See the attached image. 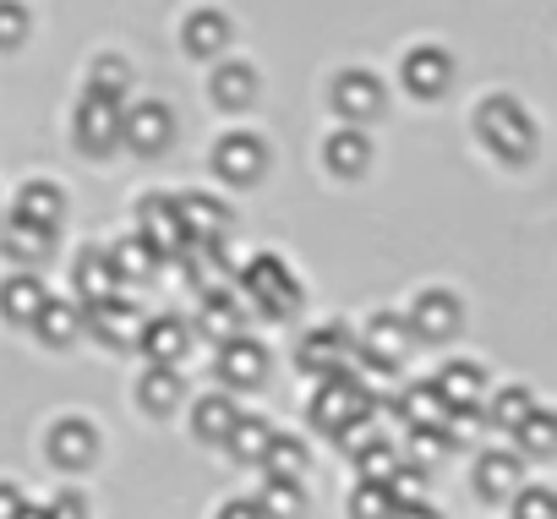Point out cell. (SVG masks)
<instances>
[{
	"mask_svg": "<svg viewBox=\"0 0 557 519\" xmlns=\"http://www.w3.org/2000/svg\"><path fill=\"white\" fill-rule=\"evenodd\" d=\"M137 345H143V356H148V361L175 367V361L186 356V345H191V329H186L181 318H148V323L137 329Z\"/></svg>",
	"mask_w": 557,
	"mask_h": 519,
	"instance_id": "obj_17",
	"label": "cell"
},
{
	"mask_svg": "<svg viewBox=\"0 0 557 519\" xmlns=\"http://www.w3.org/2000/svg\"><path fill=\"white\" fill-rule=\"evenodd\" d=\"M356 465H361V481H388V475H394V465H399V454L377 437V443H367V448L356 454Z\"/></svg>",
	"mask_w": 557,
	"mask_h": 519,
	"instance_id": "obj_41",
	"label": "cell"
},
{
	"mask_svg": "<svg viewBox=\"0 0 557 519\" xmlns=\"http://www.w3.org/2000/svg\"><path fill=\"white\" fill-rule=\"evenodd\" d=\"M377 405H372V388L345 367V372H329V378H318V399H312V421L323 427V432H339L345 421H356V416H372Z\"/></svg>",
	"mask_w": 557,
	"mask_h": 519,
	"instance_id": "obj_2",
	"label": "cell"
},
{
	"mask_svg": "<svg viewBox=\"0 0 557 519\" xmlns=\"http://www.w3.org/2000/svg\"><path fill=\"white\" fill-rule=\"evenodd\" d=\"M530 410H535V394H530V388H503V394L492 399V427L513 432V427H519Z\"/></svg>",
	"mask_w": 557,
	"mask_h": 519,
	"instance_id": "obj_38",
	"label": "cell"
},
{
	"mask_svg": "<svg viewBox=\"0 0 557 519\" xmlns=\"http://www.w3.org/2000/svg\"><path fill=\"white\" fill-rule=\"evenodd\" d=\"M72 126H77V143L88 148V153H110L115 143H121V99H110V94H83L77 99V115H72Z\"/></svg>",
	"mask_w": 557,
	"mask_h": 519,
	"instance_id": "obj_4",
	"label": "cell"
},
{
	"mask_svg": "<svg viewBox=\"0 0 557 519\" xmlns=\"http://www.w3.org/2000/svg\"><path fill=\"white\" fill-rule=\"evenodd\" d=\"M94 454H99V427L94 421L66 416V421L50 427V459L61 470H83V465H94Z\"/></svg>",
	"mask_w": 557,
	"mask_h": 519,
	"instance_id": "obj_11",
	"label": "cell"
},
{
	"mask_svg": "<svg viewBox=\"0 0 557 519\" xmlns=\"http://www.w3.org/2000/svg\"><path fill=\"white\" fill-rule=\"evenodd\" d=\"M437 394L448 399V410H475L486 399V372L475 361H448L437 378Z\"/></svg>",
	"mask_w": 557,
	"mask_h": 519,
	"instance_id": "obj_19",
	"label": "cell"
},
{
	"mask_svg": "<svg viewBox=\"0 0 557 519\" xmlns=\"http://www.w3.org/2000/svg\"><path fill=\"white\" fill-rule=\"evenodd\" d=\"M448 77H454L448 50H437V45H416V50L405 55V88H410V94L437 99V94L448 88Z\"/></svg>",
	"mask_w": 557,
	"mask_h": 519,
	"instance_id": "obj_12",
	"label": "cell"
},
{
	"mask_svg": "<svg viewBox=\"0 0 557 519\" xmlns=\"http://www.w3.org/2000/svg\"><path fill=\"white\" fill-rule=\"evenodd\" d=\"M235 399L230 394H208V399H197V410H191V432L202 437V443H224V432L235 427Z\"/></svg>",
	"mask_w": 557,
	"mask_h": 519,
	"instance_id": "obj_31",
	"label": "cell"
},
{
	"mask_svg": "<svg viewBox=\"0 0 557 519\" xmlns=\"http://www.w3.org/2000/svg\"><path fill=\"white\" fill-rule=\"evenodd\" d=\"M410 318H399V312H377L372 323H367V334H361V350L356 356H367V367H383V372H394L405 356H410Z\"/></svg>",
	"mask_w": 557,
	"mask_h": 519,
	"instance_id": "obj_6",
	"label": "cell"
},
{
	"mask_svg": "<svg viewBox=\"0 0 557 519\" xmlns=\"http://www.w3.org/2000/svg\"><path fill=\"white\" fill-rule=\"evenodd\" d=\"M17 519H50V514H45V508H28V503H23V508H17Z\"/></svg>",
	"mask_w": 557,
	"mask_h": 519,
	"instance_id": "obj_50",
	"label": "cell"
},
{
	"mask_svg": "<svg viewBox=\"0 0 557 519\" xmlns=\"http://www.w3.org/2000/svg\"><path fill=\"white\" fill-rule=\"evenodd\" d=\"M88 88H94V94H110V99H121V94L132 88V66H126L121 55H99V61H94V77H88Z\"/></svg>",
	"mask_w": 557,
	"mask_h": 519,
	"instance_id": "obj_37",
	"label": "cell"
},
{
	"mask_svg": "<svg viewBox=\"0 0 557 519\" xmlns=\"http://www.w3.org/2000/svg\"><path fill=\"white\" fill-rule=\"evenodd\" d=\"M83 329H88L99 345H137L143 312H137L132 301H115V291H110V296H99V301L83 307Z\"/></svg>",
	"mask_w": 557,
	"mask_h": 519,
	"instance_id": "obj_9",
	"label": "cell"
},
{
	"mask_svg": "<svg viewBox=\"0 0 557 519\" xmlns=\"http://www.w3.org/2000/svg\"><path fill=\"white\" fill-rule=\"evenodd\" d=\"M137 399H143V410H153V416H170V410L186 399V383H181V372H175V367L153 361V367L143 372V383H137Z\"/></svg>",
	"mask_w": 557,
	"mask_h": 519,
	"instance_id": "obj_21",
	"label": "cell"
},
{
	"mask_svg": "<svg viewBox=\"0 0 557 519\" xmlns=\"http://www.w3.org/2000/svg\"><path fill=\"white\" fill-rule=\"evenodd\" d=\"M72 285H77V301H83V307H88V301H99V296H110V291L121 285V280H115V269H110V251H99V246L77 251Z\"/></svg>",
	"mask_w": 557,
	"mask_h": 519,
	"instance_id": "obj_20",
	"label": "cell"
},
{
	"mask_svg": "<svg viewBox=\"0 0 557 519\" xmlns=\"http://www.w3.org/2000/svg\"><path fill=\"white\" fill-rule=\"evenodd\" d=\"M213 99H219L224 110H246V104L257 99V72L240 66V61L219 66V72H213Z\"/></svg>",
	"mask_w": 557,
	"mask_h": 519,
	"instance_id": "obj_32",
	"label": "cell"
},
{
	"mask_svg": "<svg viewBox=\"0 0 557 519\" xmlns=\"http://www.w3.org/2000/svg\"><path fill=\"white\" fill-rule=\"evenodd\" d=\"M28 7L23 0H0V50H12V45H23L28 39Z\"/></svg>",
	"mask_w": 557,
	"mask_h": 519,
	"instance_id": "obj_42",
	"label": "cell"
},
{
	"mask_svg": "<svg viewBox=\"0 0 557 519\" xmlns=\"http://www.w3.org/2000/svg\"><path fill=\"white\" fill-rule=\"evenodd\" d=\"M12 213H23V219H34V224H61L66 197H61L55 181H28V186L17 191V208H12Z\"/></svg>",
	"mask_w": 557,
	"mask_h": 519,
	"instance_id": "obj_26",
	"label": "cell"
},
{
	"mask_svg": "<svg viewBox=\"0 0 557 519\" xmlns=\"http://www.w3.org/2000/svg\"><path fill=\"white\" fill-rule=\"evenodd\" d=\"M0 246H7L17 263H45V257L55 251V224H34V219H23V213H12L7 224H0Z\"/></svg>",
	"mask_w": 557,
	"mask_h": 519,
	"instance_id": "obj_13",
	"label": "cell"
},
{
	"mask_svg": "<svg viewBox=\"0 0 557 519\" xmlns=\"http://www.w3.org/2000/svg\"><path fill=\"white\" fill-rule=\"evenodd\" d=\"M181 39H186V50H191V55H219V50L230 45V17H224V12H213V7H202V12H191V17H186Z\"/></svg>",
	"mask_w": 557,
	"mask_h": 519,
	"instance_id": "obj_24",
	"label": "cell"
},
{
	"mask_svg": "<svg viewBox=\"0 0 557 519\" xmlns=\"http://www.w3.org/2000/svg\"><path fill=\"white\" fill-rule=\"evenodd\" d=\"M170 137H175V115H170V104L143 99V104L121 110V143H126V148H137V153H159Z\"/></svg>",
	"mask_w": 557,
	"mask_h": 519,
	"instance_id": "obj_7",
	"label": "cell"
},
{
	"mask_svg": "<svg viewBox=\"0 0 557 519\" xmlns=\"http://www.w3.org/2000/svg\"><path fill=\"white\" fill-rule=\"evenodd\" d=\"M137 235L159 251V257H181L186 246H191V235H186V224H181V208H175V197H143V208H137Z\"/></svg>",
	"mask_w": 557,
	"mask_h": 519,
	"instance_id": "obj_5",
	"label": "cell"
},
{
	"mask_svg": "<svg viewBox=\"0 0 557 519\" xmlns=\"http://www.w3.org/2000/svg\"><path fill=\"white\" fill-rule=\"evenodd\" d=\"M350 356H356L350 334H345L339 323H329V329H312V334L301 339L296 367H301L307 378H329V372H345V367H350Z\"/></svg>",
	"mask_w": 557,
	"mask_h": 519,
	"instance_id": "obj_10",
	"label": "cell"
},
{
	"mask_svg": "<svg viewBox=\"0 0 557 519\" xmlns=\"http://www.w3.org/2000/svg\"><path fill=\"white\" fill-rule=\"evenodd\" d=\"M475 132H481V143H486L497 159H508V164H524V159L535 153V121H530V110H524L519 99H508V94H497V99L481 104Z\"/></svg>",
	"mask_w": 557,
	"mask_h": 519,
	"instance_id": "obj_1",
	"label": "cell"
},
{
	"mask_svg": "<svg viewBox=\"0 0 557 519\" xmlns=\"http://www.w3.org/2000/svg\"><path fill=\"white\" fill-rule=\"evenodd\" d=\"M323 159H329V170H339V175H361V170H367V159H372V143H367V132L345 126V132H334V137H329Z\"/></svg>",
	"mask_w": 557,
	"mask_h": 519,
	"instance_id": "obj_30",
	"label": "cell"
},
{
	"mask_svg": "<svg viewBox=\"0 0 557 519\" xmlns=\"http://www.w3.org/2000/svg\"><path fill=\"white\" fill-rule=\"evenodd\" d=\"M45 280L39 274H12L7 285H0V312H7L12 323H34V312L45 307Z\"/></svg>",
	"mask_w": 557,
	"mask_h": 519,
	"instance_id": "obj_23",
	"label": "cell"
},
{
	"mask_svg": "<svg viewBox=\"0 0 557 519\" xmlns=\"http://www.w3.org/2000/svg\"><path fill=\"white\" fill-rule=\"evenodd\" d=\"M213 164H219V175H224V181L251 186V181L268 170V143H262L257 132H224V137H219V148H213Z\"/></svg>",
	"mask_w": 557,
	"mask_h": 519,
	"instance_id": "obj_8",
	"label": "cell"
},
{
	"mask_svg": "<svg viewBox=\"0 0 557 519\" xmlns=\"http://www.w3.org/2000/svg\"><path fill=\"white\" fill-rule=\"evenodd\" d=\"M350 514H356V519H388V514H394L388 486H383V481H361L356 497H350Z\"/></svg>",
	"mask_w": 557,
	"mask_h": 519,
	"instance_id": "obj_39",
	"label": "cell"
},
{
	"mask_svg": "<svg viewBox=\"0 0 557 519\" xmlns=\"http://www.w3.org/2000/svg\"><path fill=\"white\" fill-rule=\"evenodd\" d=\"M28 497L12 486V481H0V519H17V508H23Z\"/></svg>",
	"mask_w": 557,
	"mask_h": 519,
	"instance_id": "obj_48",
	"label": "cell"
},
{
	"mask_svg": "<svg viewBox=\"0 0 557 519\" xmlns=\"http://www.w3.org/2000/svg\"><path fill=\"white\" fill-rule=\"evenodd\" d=\"M383 486H388L394 503H416V497H426V492H421V470H410V465H394V475H388Z\"/></svg>",
	"mask_w": 557,
	"mask_h": 519,
	"instance_id": "obj_45",
	"label": "cell"
},
{
	"mask_svg": "<svg viewBox=\"0 0 557 519\" xmlns=\"http://www.w3.org/2000/svg\"><path fill=\"white\" fill-rule=\"evenodd\" d=\"M399 416L410 421V427H448V399L437 394V383H416V388H405V399H399Z\"/></svg>",
	"mask_w": 557,
	"mask_h": 519,
	"instance_id": "obj_28",
	"label": "cell"
},
{
	"mask_svg": "<svg viewBox=\"0 0 557 519\" xmlns=\"http://www.w3.org/2000/svg\"><path fill=\"white\" fill-rule=\"evenodd\" d=\"M388 519H437V508H426V497H416V503H394Z\"/></svg>",
	"mask_w": 557,
	"mask_h": 519,
	"instance_id": "obj_49",
	"label": "cell"
},
{
	"mask_svg": "<svg viewBox=\"0 0 557 519\" xmlns=\"http://www.w3.org/2000/svg\"><path fill=\"white\" fill-rule=\"evenodd\" d=\"M262 465H268V475H296L301 481V470H307V448L296 443V437H268V448H262Z\"/></svg>",
	"mask_w": 557,
	"mask_h": 519,
	"instance_id": "obj_35",
	"label": "cell"
},
{
	"mask_svg": "<svg viewBox=\"0 0 557 519\" xmlns=\"http://www.w3.org/2000/svg\"><path fill=\"white\" fill-rule=\"evenodd\" d=\"M153 263H159V251H153L143 235H126V240L110 246V269H115V280H148Z\"/></svg>",
	"mask_w": 557,
	"mask_h": 519,
	"instance_id": "obj_33",
	"label": "cell"
},
{
	"mask_svg": "<svg viewBox=\"0 0 557 519\" xmlns=\"http://www.w3.org/2000/svg\"><path fill=\"white\" fill-rule=\"evenodd\" d=\"M334 110L350 115V121L383 115V83H377L372 72H339V83H334Z\"/></svg>",
	"mask_w": 557,
	"mask_h": 519,
	"instance_id": "obj_14",
	"label": "cell"
},
{
	"mask_svg": "<svg viewBox=\"0 0 557 519\" xmlns=\"http://www.w3.org/2000/svg\"><path fill=\"white\" fill-rule=\"evenodd\" d=\"M175 208H181V224H186V235H191V240H224L230 208H224L219 197L186 191V197H175Z\"/></svg>",
	"mask_w": 557,
	"mask_h": 519,
	"instance_id": "obj_18",
	"label": "cell"
},
{
	"mask_svg": "<svg viewBox=\"0 0 557 519\" xmlns=\"http://www.w3.org/2000/svg\"><path fill=\"white\" fill-rule=\"evenodd\" d=\"M334 437H339V448H345V454L356 459V454H361L367 443H377V427H372V416H356V421H345V427H339Z\"/></svg>",
	"mask_w": 557,
	"mask_h": 519,
	"instance_id": "obj_44",
	"label": "cell"
},
{
	"mask_svg": "<svg viewBox=\"0 0 557 519\" xmlns=\"http://www.w3.org/2000/svg\"><path fill=\"white\" fill-rule=\"evenodd\" d=\"M45 514H50V519H88V503H83V492H72V486H66Z\"/></svg>",
	"mask_w": 557,
	"mask_h": 519,
	"instance_id": "obj_46",
	"label": "cell"
},
{
	"mask_svg": "<svg viewBox=\"0 0 557 519\" xmlns=\"http://www.w3.org/2000/svg\"><path fill=\"white\" fill-rule=\"evenodd\" d=\"M240 285L251 291V301L262 307V318H285V312H296V307H301V285H296V274H290L285 263H278L273 251L251 257L246 274H240Z\"/></svg>",
	"mask_w": 557,
	"mask_h": 519,
	"instance_id": "obj_3",
	"label": "cell"
},
{
	"mask_svg": "<svg viewBox=\"0 0 557 519\" xmlns=\"http://www.w3.org/2000/svg\"><path fill=\"white\" fill-rule=\"evenodd\" d=\"M197 329H202L208 339H230V334H240V307H235L224 291H208V296H202V312H197Z\"/></svg>",
	"mask_w": 557,
	"mask_h": 519,
	"instance_id": "obj_34",
	"label": "cell"
},
{
	"mask_svg": "<svg viewBox=\"0 0 557 519\" xmlns=\"http://www.w3.org/2000/svg\"><path fill=\"white\" fill-rule=\"evenodd\" d=\"M224 345V356H219V372H224V383H235V388H251V383H262L268 378V350L257 345V339H240V334H230V339H219Z\"/></svg>",
	"mask_w": 557,
	"mask_h": 519,
	"instance_id": "obj_15",
	"label": "cell"
},
{
	"mask_svg": "<svg viewBox=\"0 0 557 519\" xmlns=\"http://www.w3.org/2000/svg\"><path fill=\"white\" fill-rule=\"evenodd\" d=\"M268 437H273V427H268L262 416H235V427L224 432V448H230V459H240V465H262Z\"/></svg>",
	"mask_w": 557,
	"mask_h": 519,
	"instance_id": "obj_29",
	"label": "cell"
},
{
	"mask_svg": "<svg viewBox=\"0 0 557 519\" xmlns=\"http://www.w3.org/2000/svg\"><path fill=\"white\" fill-rule=\"evenodd\" d=\"M251 503L262 508V519H301L307 514V492L296 486V475H268Z\"/></svg>",
	"mask_w": 557,
	"mask_h": 519,
	"instance_id": "obj_22",
	"label": "cell"
},
{
	"mask_svg": "<svg viewBox=\"0 0 557 519\" xmlns=\"http://www.w3.org/2000/svg\"><path fill=\"white\" fill-rule=\"evenodd\" d=\"M454 329H459V296H448V291H421V296H416L410 334H421V339H448Z\"/></svg>",
	"mask_w": 557,
	"mask_h": 519,
	"instance_id": "obj_16",
	"label": "cell"
},
{
	"mask_svg": "<svg viewBox=\"0 0 557 519\" xmlns=\"http://www.w3.org/2000/svg\"><path fill=\"white\" fill-rule=\"evenodd\" d=\"M219 519H262V508H257L251 497H230V503L219 508Z\"/></svg>",
	"mask_w": 557,
	"mask_h": 519,
	"instance_id": "obj_47",
	"label": "cell"
},
{
	"mask_svg": "<svg viewBox=\"0 0 557 519\" xmlns=\"http://www.w3.org/2000/svg\"><path fill=\"white\" fill-rule=\"evenodd\" d=\"M34 329H39L45 345H66L83 329V301H50L45 296V307L34 312Z\"/></svg>",
	"mask_w": 557,
	"mask_h": 519,
	"instance_id": "obj_27",
	"label": "cell"
},
{
	"mask_svg": "<svg viewBox=\"0 0 557 519\" xmlns=\"http://www.w3.org/2000/svg\"><path fill=\"white\" fill-rule=\"evenodd\" d=\"M519 454L513 448H492V454H481V465H475V486L486 492V497H508L513 486H519Z\"/></svg>",
	"mask_w": 557,
	"mask_h": 519,
	"instance_id": "obj_25",
	"label": "cell"
},
{
	"mask_svg": "<svg viewBox=\"0 0 557 519\" xmlns=\"http://www.w3.org/2000/svg\"><path fill=\"white\" fill-rule=\"evenodd\" d=\"M513 437L524 443V454H535V459H541V454H552V443H557V421H552V416L535 405V410H530V416L513 427Z\"/></svg>",
	"mask_w": 557,
	"mask_h": 519,
	"instance_id": "obj_36",
	"label": "cell"
},
{
	"mask_svg": "<svg viewBox=\"0 0 557 519\" xmlns=\"http://www.w3.org/2000/svg\"><path fill=\"white\" fill-rule=\"evenodd\" d=\"M443 448H448V432H443V427H410V459H416V465L443 459Z\"/></svg>",
	"mask_w": 557,
	"mask_h": 519,
	"instance_id": "obj_43",
	"label": "cell"
},
{
	"mask_svg": "<svg viewBox=\"0 0 557 519\" xmlns=\"http://www.w3.org/2000/svg\"><path fill=\"white\" fill-rule=\"evenodd\" d=\"M513 519H557V492H552V486H524V492H513Z\"/></svg>",
	"mask_w": 557,
	"mask_h": 519,
	"instance_id": "obj_40",
	"label": "cell"
}]
</instances>
